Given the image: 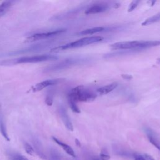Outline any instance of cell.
<instances>
[{
  "mask_svg": "<svg viewBox=\"0 0 160 160\" xmlns=\"http://www.w3.org/2000/svg\"><path fill=\"white\" fill-rule=\"evenodd\" d=\"M88 60L87 58L85 57H72L64 59L59 62L54 64H51L44 69L45 72H53L59 70H62L67 69L69 67L82 64L86 62Z\"/></svg>",
  "mask_w": 160,
  "mask_h": 160,
  "instance_id": "5b68a950",
  "label": "cell"
},
{
  "mask_svg": "<svg viewBox=\"0 0 160 160\" xmlns=\"http://www.w3.org/2000/svg\"><path fill=\"white\" fill-rule=\"evenodd\" d=\"M104 39V38L99 36H89V37H85L81 38L79 40L66 44L64 45H62L58 47H56L52 48L50 51L51 52H59L66 49H74V48H78L83 46H86L89 44H94L96 42H99L102 41Z\"/></svg>",
  "mask_w": 160,
  "mask_h": 160,
  "instance_id": "277c9868",
  "label": "cell"
},
{
  "mask_svg": "<svg viewBox=\"0 0 160 160\" xmlns=\"http://www.w3.org/2000/svg\"><path fill=\"white\" fill-rule=\"evenodd\" d=\"M15 156L17 158V159H18V160H29V159H27L24 156L19 154H15Z\"/></svg>",
  "mask_w": 160,
  "mask_h": 160,
  "instance_id": "7402d4cb",
  "label": "cell"
},
{
  "mask_svg": "<svg viewBox=\"0 0 160 160\" xmlns=\"http://www.w3.org/2000/svg\"><path fill=\"white\" fill-rule=\"evenodd\" d=\"M92 160H101V159L99 158V156H98V157L96 156V157H94V158L92 159Z\"/></svg>",
  "mask_w": 160,
  "mask_h": 160,
  "instance_id": "4316f807",
  "label": "cell"
},
{
  "mask_svg": "<svg viewBox=\"0 0 160 160\" xmlns=\"http://www.w3.org/2000/svg\"><path fill=\"white\" fill-rule=\"evenodd\" d=\"M118 86L117 82H112L109 84L105 85L104 86H102L97 89V92L99 94L104 95L110 92H111L112 90H114L116 87Z\"/></svg>",
  "mask_w": 160,
  "mask_h": 160,
  "instance_id": "4fadbf2b",
  "label": "cell"
},
{
  "mask_svg": "<svg viewBox=\"0 0 160 160\" xmlns=\"http://www.w3.org/2000/svg\"><path fill=\"white\" fill-rule=\"evenodd\" d=\"M13 1H6L2 2L0 4V18L2 17L10 8L12 6Z\"/></svg>",
  "mask_w": 160,
  "mask_h": 160,
  "instance_id": "9a60e30c",
  "label": "cell"
},
{
  "mask_svg": "<svg viewBox=\"0 0 160 160\" xmlns=\"http://www.w3.org/2000/svg\"><path fill=\"white\" fill-rule=\"evenodd\" d=\"M58 56L52 54H41L29 56H22L11 59H4L0 61V66H12L22 63L39 62L48 61L56 60Z\"/></svg>",
  "mask_w": 160,
  "mask_h": 160,
  "instance_id": "7a4b0ae2",
  "label": "cell"
},
{
  "mask_svg": "<svg viewBox=\"0 0 160 160\" xmlns=\"http://www.w3.org/2000/svg\"><path fill=\"white\" fill-rule=\"evenodd\" d=\"M75 143H76V146H78V147H81V142H80V141H79L78 139H75Z\"/></svg>",
  "mask_w": 160,
  "mask_h": 160,
  "instance_id": "484cf974",
  "label": "cell"
},
{
  "mask_svg": "<svg viewBox=\"0 0 160 160\" xmlns=\"http://www.w3.org/2000/svg\"><path fill=\"white\" fill-rule=\"evenodd\" d=\"M143 156L144 157L146 160H155L152 156L148 154H144Z\"/></svg>",
  "mask_w": 160,
  "mask_h": 160,
  "instance_id": "d4e9b609",
  "label": "cell"
},
{
  "mask_svg": "<svg viewBox=\"0 0 160 160\" xmlns=\"http://www.w3.org/2000/svg\"><path fill=\"white\" fill-rule=\"evenodd\" d=\"M0 132H1V134H2V136L4 138V139L6 141H10V138L9 137V135H8V133L7 131V129H6V126L5 124L4 118V115H3V112L2 111L1 105H0Z\"/></svg>",
  "mask_w": 160,
  "mask_h": 160,
  "instance_id": "7c38bea8",
  "label": "cell"
},
{
  "mask_svg": "<svg viewBox=\"0 0 160 160\" xmlns=\"http://www.w3.org/2000/svg\"><path fill=\"white\" fill-rule=\"evenodd\" d=\"M99 157L101 160H109L110 159V156L108 154L106 149H102L101 151V152L100 153Z\"/></svg>",
  "mask_w": 160,
  "mask_h": 160,
  "instance_id": "ffe728a7",
  "label": "cell"
},
{
  "mask_svg": "<svg viewBox=\"0 0 160 160\" xmlns=\"http://www.w3.org/2000/svg\"><path fill=\"white\" fill-rule=\"evenodd\" d=\"M135 160H146L144 157L142 155H136L134 156Z\"/></svg>",
  "mask_w": 160,
  "mask_h": 160,
  "instance_id": "cb8c5ba5",
  "label": "cell"
},
{
  "mask_svg": "<svg viewBox=\"0 0 160 160\" xmlns=\"http://www.w3.org/2000/svg\"><path fill=\"white\" fill-rule=\"evenodd\" d=\"M139 3V1H133L131 2V4H129V6L128 8V12H131L134 9H136V8L138 6Z\"/></svg>",
  "mask_w": 160,
  "mask_h": 160,
  "instance_id": "44dd1931",
  "label": "cell"
},
{
  "mask_svg": "<svg viewBox=\"0 0 160 160\" xmlns=\"http://www.w3.org/2000/svg\"><path fill=\"white\" fill-rule=\"evenodd\" d=\"M121 76L124 79H126V80H130L132 78V76L130 74H123L121 75Z\"/></svg>",
  "mask_w": 160,
  "mask_h": 160,
  "instance_id": "603a6c76",
  "label": "cell"
},
{
  "mask_svg": "<svg viewBox=\"0 0 160 160\" xmlns=\"http://www.w3.org/2000/svg\"><path fill=\"white\" fill-rule=\"evenodd\" d=\"M68 102H69V107L71 108V109H72V111H74V112H76V113H79L80 112V109L77 106L76 102H75L73 101L70 100V99H68Z\"/></svg>",
  "mask_w": 160,
  "mask_h": 160,
  "instance_id": "d6986e66",
  "label": "cell"
},
{
  "mask_svg": "<svg viewBox=\"0 0 160 160\" xmlns=\"http://www.w3.org/2000/svg\"><path fill=\"white\" fill-rule=\"evenodd\" d=\"M12 160H18V159H17V158L15 156V155L12 157Z\"/></svg>",
  "mask_w": 160,
  "mask_h": 160,
  "instance_id": "f1b7e54d",
  "label": "cell"
},
{
  "mask_svg": "<svg viewBox=\"0 0 160 160\" xmlns=\"http://www.w3.org/2000/svg\"><path fill=\"white\" fill-rule=\"evenodd\" d=\"M66 31V29L60 28V29H57L51 31H48V32L34 33L33 34L29 36L26 39L24 42L26 43H31V42H34L40 41V40L46 39L58 36L62 33H64Z\"/></svg>",
  "mask_w": 160,
  "mask_h": 160,
  "instance_id": "8992f818",
  "label": "cell"
},
{
  "mask_svg": "<svg viewBox=\"0 0 160 160\" xmlns=\"http://www.w3.org/2000/svg\"><path fill=\"white\" fill-rule=\"evenodd\" d=\"M59 81H60V79H59L44 80L43 81H41V82H39L36 84L34 86H32L31 90L32 92H38V91L42 90L43 89H44L47 87L57 84L59 82Z\"/></svg>",
  "mask_w": 160,
  "mask_h": 160,
  "instance_id": "9c48e42d",
  "label": "cell"
},
{
  "mask_svg": "<svg viewBox=\"0 0 160 160\" xmlns=\"http://www.w3.org/2000/svg\"><path fill=\"white\" fill-rule=\"evenodd\" d=\"M59 112L61 116V118L65 125L66 128L70 131H73V126L70 119V118L66 111V108L63 106H61L59 108Z\"/></svg>",
  "mask_w": 160,
  "mask_h": 160,
  "instance_id": "30bf717a",
  "label": "cell"
},
{
  "mask_svg": "<svg viewBox=\"0 0 160 160\" xmlns=\"http://www.w3.org/2000/svg\"><path fill=\"white\" fill-rule=\"evenodd\" d=\"M109 9V6L106 3H97L89 7L84 12L86 14H94L106 11Z\"/></svg>",
  "mask_w": 160,
  "mask_h": 160,
  "instance_id": "52a82bcc",
  "label": "cell"
},
{
  "mask_svg": "<svg viewBox=\"0 0 160 160\" xmlns=\"http://www.w3.org/2000/svg\"><path fill=\"white\" fill-rule=\"evenodd\" d=\"M24 149L28 154L30 156H35L36 154L34 148L30 144H29L27 142H25L24 143Z\"/></svg>",
  "mask_w": 160,
  "mask_h": 160,
  "instance_id": "e0dca14e",
  "label": "cell"
},
{
  "mask_svg": "<svg viewBox=\"0 0 160 160\" xmlns=\"http://www.w3.org/2000/svg\"><path fill=\"white\" fill-rule=\"evenodd\" d=\"M144 131L149 142L160 151V136L154 131L149 128H146Z\"/></svg>",
  "mask_w": 160,
  "mask_h": 160,
  "instance_id": "ba28073f",
  "label": "cell"
},
{
  "mask_svg": "<svg viewBox=\"0 0 160 160\" xmlns=\"http://www.w3.org/2000/svg\"><path fill=\"white\" fill-rule=\"evenodd\" d=\"M160 46V40L156 41H129L117 42L110 45L112 50H127L138 51Z\"/></svg>",
  "mask_w": 160,
  "mask_h": 160,
  "instance_id": "6da1fadb",
  "label": "cell"
},
{
  "mask_svg": "<svg viewBox=\"0 0 160 160\" xmlns=\"http://www.w3.org/2000/svg\"><path fill=\"white\" fill-rule=\"evenodd\" d=\"M160 20V12L158 13L153 16H151L148 19H146L143 22H142V26H148L151 24H153Z\"/></svg>",
  "mask_w": 160,
  "mask_h": 160,
  "instance_id": "2e32d148",
  "label": "cell"
},
{
  "mask_svg": "<svg viewBox=\"0 0 160 160\" xmlns=\"http://www.w3.org/2000/svg\"><path fill=\"white\" fill-rule=\"evenodd\" d=\"M52 139L57 144H58L59 146H61L68 154H69V156H71L72 158H76V155L73 149L70 146H69L68 144H66L65 142H62L61 141H60L59 139H58L57 138H56L54 136H52Z\"/></svg>",
  "mask_w": 160,
  "mask_h": 160,
  "instance_id": "8fae6325",
  "label": "cell"
},
{
  "mask_svg": "<svg viewBox=\"0 0 160 160\" xmlns=\"http://www.w3.org/2000/svg\"><path fill=\"white\" fill-rule=\"evenodd\" d=\"M97 94L84 86L80 85L72 89L69 94L68 99L77 102H89L96 99Z\"/></svg>",
  "mask_w": 160,
  "mask_h": 160,
  "instance_id": "3957f363",
  "label": "cell"
},
{
  "mask_svg": "<svg viewBox=\"0 0 160 160\" xmlns=\"http://www.w3.org/2000/svg\"><path fill=\"white\" fill-rule=\"evenodd\" d=\"M53 92L52 91H49L46 94L45 98V102L48 106H51L53 103Z\"/></svg>",
  "mask_w": 160,
  "mask_h": 160,
  "instance_id": "ac0fdd59",
  "label": "cell"
},
{
  "mask_svg": "<svg viewBox=\"0 0 160 160\" xmlns=\"http://www.w3.org/2000/svg\"><path fill=\"white\" fill-rule=\"evenodd\" d=\"M104 29H105V28L104 27H102V26L94 27V28H89V29H86L82 30V31H80L79 32H78V34H79V35L93 34H95L96 32L103 31Z\"/></svg>",
  "mask_w": 160,
  "mask_h": 160,
  "instance_id": "5bb4252c",
  "label": "cell"
},
{
  "mask_svg": "<svg viewBox=\"0 0 160 160\" xmlns=\"http://www.w3.org/2000/svg\"><path fill=\"white\" fill-rule=\"evenodd\" d=\"M157 63H158V64H159V65H160V58H158V59H157Z\"/></svg>",
  "mask_w": 160,
  "mask_h": 160,
  "instance_id": "83f0119b",
  "label": "cell"
}]
</instances>
